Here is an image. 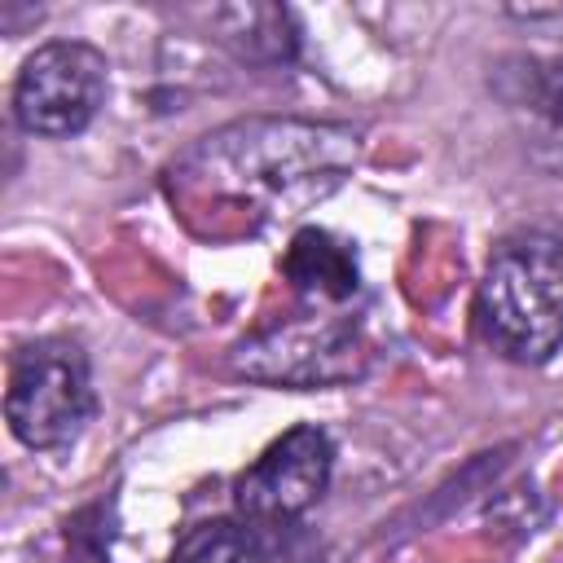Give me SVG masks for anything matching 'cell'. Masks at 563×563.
<instances>
[{"label": "cell", "mask_w": 563, "mask_h": 563, "mask_svg": "<svg viewBox=\"0 0 563 563\" xmlns=\"http://www.w3.org/2000/svg\"><path fill=\"white\" fill-rule=\"evenodd\" d=\"M172 563H264V545L246 519H207L176 541Z\"/></svg>", "instance_id": "obj_8"}, {"label": "cell", "mask_w": 563, "mask_h": 563, "mask_svg": "<svg viewBox=\"0 0 563 563\" xmlns=\"http://www.w3.org/2000/svg\"><path fill=\"white\" fill-rule=\"evenodd\" d=\"M356 136L339 123L242 119L202 136L176 167L172 194L189 211L273 224L334 194L356 167Z\"/></svg>", "instance_id": "obj_1"}, {"label": "cell", "mask_w": 563, "mask_h": 563, "mask_svg": "<svg viewBox=\"0 0 563 563\" xmlns=\"http://www.w3.org/2000/svg\"><path fill=\"white\" fill-rule=\"evenodd\" d=\"M479 334L519 365H541L563 343V242L519 233L501 242L475 290Z\"/></svg>", "instance_id": "obj_2"}, {"label": "cell", "mask_w": 563, "mask_h": 563, "mask_svg": "<svg viewBox=\"0 0 563 563\" xmlns=\"http://www.w3.org/2000/svg\"><path fill=\"white\" fill-rule=\"evenodd\" d=\"M106 101V57L79 40L35 48L13 84V114L31 136H75Z\"/></svg>", "instance_id": "obj_4"}, {"label": "cell", "mask_w": 563, "mask_h": 563, "mask_svg": "<svg viewBox=\"0 0 563 563\" xmlns=\"http://www.w3.org/2000/svg\"><path fill=\"white\" fill-rule=\"evenodd\" d=\"M4 418L26 449L70 444L92 418V378L84 352L66 339L26 343L9 365Z\"/></svg>", "instance_id": "obj_3"}, {"label": "cell", "mask_w": 563, "mask_h": 563, "mask_svg": "<svg viewBox=\"0 0 563 563\" xmlns=\"http://www.w3.org/2000/svg\"><path fill=\"white\" fill-rule=\"evenodd\" d=\"M510 110L523 119L532 150L550 163H563V57L532 62L528 75H519V92L510 97Z\"/></svg>", "instance_id": "obj_7"}, {"label": "cell", "mask_w": 563, "mask_h": 563, "mask_svg": "<svg viewBox=\"0 0 563 563\" xmlns=\"http://www.w3.org/2000/svg\"><path fill=\"white\" fill-rule=\"evenodd\" d=\"M282 273L312 303H343L361 286L356 255L325 229H299L282 255Z\"/></svg>", "instance_id": "obj_6"}, {"label": "cell", "mask_w": 563, "mask_h": 563, "mask_svg": "<svg viewBox=\"0 0 563 563\" xmlns=\"http://www.w3.org/2000/svg\"><path fill=\"white\" fill-rule=\"evenodd\" d=\"M334 449L321 427H295L273 440L233 484V506L246 523H290L321 501Z\"/></svg>", "instance_id": "obj_5"}]
</instances>
